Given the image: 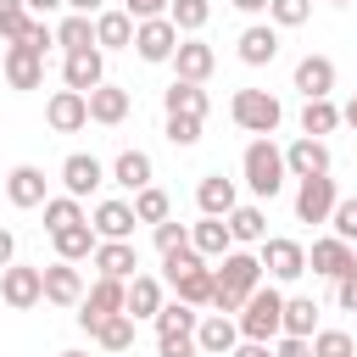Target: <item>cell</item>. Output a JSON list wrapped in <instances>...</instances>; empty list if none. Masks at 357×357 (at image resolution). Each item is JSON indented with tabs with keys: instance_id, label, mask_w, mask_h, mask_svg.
<instances>
[{
	"instance_id": "3",
	"label": "cell",
	"mask_w": 357,
	"mask_h": 357,
	"mask_svg": "<svg viewBox=\"0 0 357 357\" xmlns=\"http://www.w3.org/2000/svg\"><path fill=\"white\" fill-rule=\"evenodd\" d=\"M229 112H234V123H240L245 134H262V139H268V134L279 128V117H284V106H279L268 89H240Z\"/></svg>"
},
{
	"instance_id": "24",
	"label": "cell",
	"mask_w": 357,
	"mask_h": 357,
	"mask_svg": "<svg viewBox=\"0 0 357 357\" xmlns=\"http://www.w3.org/2000/svg\"><path fill=\"white\" fill-rule=\"evenodd\" d=\"M84 100H89V117H95V123H123V117H128V89H117V84H100V89H89Z\"/></svg>"
},
{
	"instance_id": "58",
	"label": "cell",
	"mask_w": 357,
	"mask_h": 357,
	"mask_svg": "<svg viewBox=\"0 0 357 357\" xmlns=\"http://www.w3.org/2000/svg\"><path fill=\"white\" fill-rule=\"evenodd\" d=\"M346 123H351V128H357V95H351V106H346Z\"/></svg>"
},
{
	"instance_id": "51",
	"label": "cell",
	"mask_w": 357,
	"mask_h": 357,
	"mask_svg": "<svg viewBox=\"0 0 357 357\" xmlns=\"http://www.w3.org/2000/svg\"><path fill=\"white\" fill-rule=\"evenodd\" d=\"M162 6L167 0H128V22H151V17H162Z\"/></svg>"
},
{
	"instance_id": "16",
	"label": "cell",
	"mask_w": 357,
	"mask_h": 357,
	"mask_svg": "<svg viewBox=\"0 0 357 357\" xmlns=\"http://www.w3.org/2000/svg\"><path fill=\"white\" fill-rule=\"evenodd\" d=\"M195 346H201V351H212V357H229V351L240 346V324L218 312V318H206V324H195Z\"/></svg>"
},
{
	"instance_id": "40",
	"label": "cell",
	"mask_w": 357,
	"mask_h": 357,
	"mask_svg": "<svg viewBox=\"0 0 357 357\" xmlns=\"http://www.w3.org/2000/svg\"><path fill=\"white\" fill-rule=\"evenodd\" d=\"M73 223H84V212H78V201H73V195L45 201V229H50V234H56V229H73Z\"/></svg>"
},
{
	"instance_id": "44",
	"label": "cell",
	"mask_w": 357,
	"mask_h": 357,
	"mask_svg": "<svg viewBox=\"0 0 357 357\" xmlns=\"http://www.w3.org/2000/svg\"><path fill=\"white\" fill-rule=\"evenodd\" d=\"M22 28H28V6L22 0H0V39H22Z\"/></svg>"
},
{
	"instance_id": "19",
	"label": "cell",
	"mask_w": 357,
	"mask_h": 357,
	"mask_svg": "<svg viewBox=\"0 0 357 357\" xmlns=\"http://www.w3.org/2000/svg\"><path fill=\"white\" fill-rule=\"evenodd\" d=\"M134 223H139V218H134V206H123V201H100L89 229H95L100 240H128V234H134Z\"/></svg>"
},
{
	"instance_id": "60",
	"label": "cell",
	"mask_w": 357,
	"mask_h": 357,
	"mask_svg": "<svg viewBox=\"0 0 357 357\" xmlns=\"http://www.w3.org/2000/svg\"><path fill=\"white\" fill-rule=\"evenodd\" d=\"M61 357H84V351H61Z\"/></svg>"
},
{
	"instance_id": "12",
	"label": "cell",
	"mask_w": 357,
	"mask_h": 357,
	"mask_svg": "<svg viewBox=\"0 0 357 357\" xmlns=\"http://www.w3.org/2000/svg\"><path fill=\"white\" fill-rule=\"evenodd\" d=\"M45 117H50V128H56V134H73V128H84V123H89V100H84L78 89H56V95H50V106H45Z\"/></svg>"
},
{
	"instance_id": "52",
	"label": "cell",
	"mask_w": 357,
	"mask_h": 357,
	"mask_svg": "<svg viewBox=\"0 0 357 357\" xmlns=\"http://www.w3.org/2000/svg\"><path fill=\"white\" fill-rule=\"evenodd\" d=\"M273 357H312V340H301V335H284Z\"/></svg>"
},
{
	"instance_id": "29",
	"label": "cell",
	"mask_w": 357,
	"mask_h": 357,
	"mask_svg": "<svg viewBox=\"0 0 357 357\" xmlns=\"http://www.w3.org/2000/svg\"><path fill=\"white\" fill-rule=\"evenodd\" d=\"M6 195H11V206H39L45 201V173L39 167H11Z\"/></svg>"
},
{
	"instance_id": "18",
	"label": "cell",
	"mask_w": 357,
	"mask_h": 357,
	"mask_svg": "<svg viewBox=\"0 0 357 357\" xmlns=\"http://www.w3.org/2000/svg\"><path fill=\"white\" fill-rule=\"evenodd\" d=\"M284 167H290L296 178H318V173H329V151H324V139H296V145L284 151Z\"/></svg>"
},
{
	"instance_id": "11",
	"label": "cell",
	"mask_w": 357,
	"mask_h": 357,
	"mask_svg": "<svg viewBox=\"0 0 357 357\" xmlns=\"http://www.w3.org/2000/svg\"><path fill=\"white\" fill-rule=\"evenodd\" d=\"M296 89H301L307 100H329V89H335V61H329V56H301V61H296Z\"/></svg>"
},
{
	"instance_id": "43",
	"label": "cell",
	"mask_w": 357,
	"mask_h": 357,
	"mask_svg": "<svg viewBox=\"0 0 357 357\" xmlns=\"http://www.w3.org/2000/svg\"><path fill=\"white\" fill-rule=\"evenodd\" d=\"M329 229H335V240H357V195L351 201H335V212H329Z\"/></svg>"
},
{
	"instance_id": "59",
	"label": "cell",
	"mask_w": 357,
	"mask_h": 357,
	"mask_svg": "<svg viewBox=\"0 0 357 357\" xmlns=\"http://www.w3.org/2000/svg\"><path fill=\"white\" fill-rule=\"evenodd\" d=\"M329 6H351V0H329Z\"/></svg>"
},
{
	"instance_id": "5",
	"label": "cell",
	"mask_w": 357,
	"mask_h": 357,
	"mask_svg": "<svg viewBox=\"0 0 357 357\" xmlns=\"http://www.w3.org/2000/svg\"><path fill=\"white\" fill-rule=\"evenodd\" d=\"M123 296H128V284H123V279H95V284H89V296L78 301V324L95 335L112 312H123Z\"/></svg>"
},
{
	"instance_id": "6",
	"label": "cell",
	"mask_w": 357,
	"mask_h": 357,
	"mask_svg": "<svg viewBox=\"0 0 357 357\" xmlns=\"http://www.w3.org/2000/svg\"><path fill=\"white\" fill-rule=\"evenodd\" d=\"M335 178L329 173H318V178H301V190H296V218L301 223H329V212H335Z\"/></svg>"
},
{
	"instance_id": "26",
	"label": "cell",
	"mask_w": 357,
	"mask_h": 357,
	"mask_svg": "<svg viewBox=\"0 0 357 357\" xmlns=\"http://www.w3.org/2000/svg\"><path fill=\"white\" fill-rule=\"evenodd\" d=\"M173 290H178V301H184V307H206V301H212V268H206V262H195V268L173 273Z\"/></svg>"
},
{
	"instance_id": "15",
	"label": "cell",
	"mask_w": 357,
	"mask_h": 357,
	"mask_svg": "<svg viewBox=\"0 0 357 357\" xmlns=\"http://www.w3.org/2000/svg\"><path fill=\"white\" fill-rule=\"evenodd\" d=\"M100 178H106V167H100L95 156H84V151H73V156L61 162V184H67V195H73V201H78V195H89Z\"/></svg>"
},
{
	"instance_id": "45",
	"label": "cell",
	"mask_w": 357,
	"mask_h": 357,
	"mask_svg": "<svg viewBox=\"0 0 357 357\" xmlns=\"http://www.w3.org/2000/svg\"><path fill=\"white\" fill-rule=\"evenodd\" d=\"M268 11H273V22H279V28H301V22H307V11H312V0H268Z\"/></svg>"
},
{
	"instance_id": "46",
	"label": "cell",
	"mask_w": 357,
	"mask_h": 357,
	"mask_svg": "<svg viewBox=\"0 0 357 357\" xmlns=\"http://www.w3.org/2000/svg\"><path fill=\"white\" fill-rule=\"evenodd\" d=\"M190 245V229L184 223H156V251L167 257V251H184Z\"/></svg>"
},
{
	"instance_id": "7",
	"label": "cell",
	"mask_w": 357,
	"mask_h": 357,
	"mask_svg": "<svg viewBox=\"0 0 357 357\" xmlns=\"http://www.w3.org/2000/svg\"><path fill=\"white\" fill-rule=\"evenodd\" d=\"M0 296H6V307H17V312H28L39 296H45V273L39 268H0Z\"/></svg>"
},
{
	"instance_id": "41",
	"label": "cell",
	"mask_w": 357,
	"mask_h": 357,
	"mask_svg": "<svg viewBox=\"0 0 357 357\" xmlns=\"http://www.w3.org/2000/svg\"><path fill=\"white\" fill-rule=\"evenodd\" d=\"M134 218H139V223H167V195L145 184V190L134 195Z\"/></svg>"
},
{
	"instance_id": "31",
	"label": "cell",
	"mask_w": 357,
	"mask_h": 357,
	"mask_svg": "<svg viewBox=\"0 0 357 357\" xmlns=\"http://www.w3.org/2000/svg\"><path fill=\"white\" fill-rule=\"evenodd\" d=\"M56 257L61 262H78V257H95V229L89 223H73V229H56Z\"/></svg>"
},
{
	"instance_id": "23",
	"label": "cell",
	"mask_w": 357,
	"mask_h": 357,
	"mask_svg": "<svg viewBox=\"0 0 357 357\" xmlns=\"http://www.w3.org/2000/svg\"><path fill=\"white\" fill-rule=\"evenodd\" d=\"M106 78H100V50H73L67 56V89H78V95H89V89H100Z\"/></svg>"
},
{
	"instance_id": "30",
	"label": "cell",
	"mask_w": 357,
	"mask_h": 357,
	"mask_svg": "<svg viewBox=\"0 0 357 357\" xmlns=\"http://www.w3.org/2000/svg\"><path fill=\"white\" fill-rule=\"evenodd\" d=\"M190 251H195V257H229V223L201 218V223L190 229Z\"/></svg>"
},
{
	"instance_id": "53",
	"label": "cell",
	"mask_w": 357,
	"mask_h": 357,
	"mask_svg": "<svg viewBox=\"0 0 357 357\" xmlns=\"http://www.w3.org/2000/svg\"><path fill=\"white\" fill-rule=\"evenodd\" d=\"M229 357H273V351H268V340H245V346H234Z\"/></svg>"
},
{
	"instance_id": "50",
	"label": "cell",
	"mask_w": 357,
	"mask_h": 357,
	"mask_svg": "<svg viewBox=\"0 0 357 357\" xmlns=\"http://www.w3.org/2000/svg\"><path fill=\"white\" fill-rule=\"evenodd\" d=\"M335 301H340V307H346V312H357V268H351V273H340V279H335Z\"/></svg>"
},
{
	"instance_id": "28",
	"label": "cell",
	"mask_w": 357,
	"mask_h": 357,
	"mask_svg": "<svg viewBox=\"0 0 357 357\" xmlns=\"http://www.w3.org/2000/svg\"><path fill=\"white\" fill-rule=\"evenodd\" d=\"M95 45H106V50H128V45H134V22H128V11H100V17H95Z\"/></svg>"
},
{
	"instance_id": "10",
	"label": "cell",
	"mask_w": 357,
	"mask_h": 357,
	"mask_svg": "<svg viewBox=\"0 0 357 357\" xmlns=\"http://www.w3.org/2000/svg\"><path fill=\"white\" fill-rule=\"evenodd\" d=\"M6 78H11V89H39L45 84V56L39 50H28V45H6Z\"/></svg>"
},
{
	"instance_id": "21",
	"label": "cell",
	"mask_w": 357,
	"mask_h": 357,
	"mask_svg": "<svg viewBox=\"0 0 357 357\" xmlns=\"http://www.w3.org/2000/svg\"><path fill=\"white\" fill-rule=\"evenodd\" d=\"M273 56H279V33H273V28L257 22V28L240 33V61H245V67H268Z\"/></svg>"
},
{
	"instance_id": "56",
	"label": "cell",
	"mask_w": 357,
	"mask_h": 357,
	"mask_svg": "<svg viewBox=\"0 0 357 357\" xmlns=\"http://www.w3.org/2000/svg\"><path fill=\"white\" fill-rule=\"evenodd\" d=\"M229 6H234V11H262L268 0H229Z\"/></svg>"
},
{
	"instance_id": "42",
	"label": "cell",
	"mask_w": 357,
	"mask_h": 357,
	"mask_svg": "<svg viewBox=\"0 0 357 357\" xmlns=\"http://www.w3.org/2000/svg\"><path fill=\"white\" fill-rule=\"evenodd\" d=\"M312 357H357V346H351L346 329H324V335L312 340Z\"/></svg>"
},
{
	"instance_id": "1",
	"label": "cell",
	"mask_w": 357,
	"mask_h": 357,
	"mask_svg": "<svg viewBox=\"0 0 357 357\" xmlns=\"http://www.w3.org/2000/svg\"><path fill=\"white\" fill-rule=\"evenodd\" d=\"M257 284H262V262L245 257V251H229L223 268L212 273V307H218V312H240Z\"/></svg>"
},
{
	"instance_id": "35",
	"label": "cell",
	"mask_w": 357,
	"mask_h": 357,
	"mask_svg": "<svg viewBox=\"0 0 357 357\" xmlns=\"http://www.w3.org/2000/svg\"><path fill=\"white\" fill-rule=\"evenodd\" d=\"M95 340H100L106 351H128V346H134V318H128V312H112V318L95 329Z\"/></svg>"
},
{
	"instance_id": "37",
	"label": "cell",
	"mask_w": 357,
	"mask_h": 357,
	"mask_svg": "<svg viewBox=\"0 0 357 357\" xmlns=\"http://www.w3.org/2000/svg\"><path fill=\"white\" fill-rule=\"evenodd\" d=\"M156 335H195V307H184V301L162 307L156 312Z\"/></svg>"
},
{
	"instance_id": "17",
	"label": "cell",
	"mask_w": 357,
	"mask_h": 357,
	"mask_svg": "<svg viewBox=\"0 0 357 357\" xmlns=\"http://www.w3.org/2000/svg\"><path fill=\"white\" fill-rule=\"evenodd\" d=\"M162 106H167V117H206V89L173 78V84L162 89Z\"/></svg>"
},
{
	"instance_id": "48",
	"label": "cell",
	"mask_w": 357,
	"mask_h": 357,
	"mask_svg": "<svg viewBox=\"0 0 357 357\" xmlns=\"http://www.w3.org/2000/svg\"><path fill=\"white\" fill-rule=\"evenodd\" d=\"M50 39H56V33H50V22L28 17V28H22V39H17V45H28V50H39V56H45V45H50Z\"/></svg>"
},
{
	"instance_id": "14",
	"label": "cell",
	"mask_w": 357,
	"mask_h": 357,
	"mask_svg": "<svg viewBox=\"0 0 357 357\" xmlns=\"http://www.w3.org/2000/svg\"><path fill=\"white\" fill-rule=\"evenodd\" d=\"M39 273H45V301H56V307H78L84 301V279H78L73 262H50Z\"/></svg>"
},
{
	"instance_id": "49",
	"label": "cell",
	"mask_w": 357,
	"mask_h": 357,
	"mask_svg": "<svg viewBox=\"0 0 357 357\" xmlns=\"http://www.w3.org/2000/svg\"><path fill=\"white\" fill-rule=\"evenodd\" d=\"M156 351L162 357H190L195 351V335H156Z\"/></svg>"
},
{
	"instance_id": "22",
	"label": "cell",
	"mask_w": 357,
	"mask_h": 357,
	"mask_svg": "<svg viewBox=\"0 0 357 357\" xmlns=\"http://www.w3.org/2000/svg\"><path fill=\"white\" fill-rule=\"evenodd\" d=\"M173 61H178V78H184V84H201V78L212 73V61H218V56H212V45H201V39H184V45L173 50Z\"/></svg>"
},
{
	"instance_id": "36",
	"label": "cell",
	"mask_w": 357,
	"mask_h": 357,
	"mask_svg": "<svg viewBox=\"0 0 357 357\" xmlns=\"http://www.w3.org/2000/svg\"><path fill=\"white\" fill-rule=\"evenodd\" d=\"M56 45H67V56H73V50H95V22H89V17H67V22L56 28Z\"/></svg>"
},
{
	"instance_id": "34",
	"label": "cell",
	"mask_w": 357,
	"mask_h": 357,
	"mask_svg": "<svg viewBox=\"0 0 357 357\" xmlns=\"http://www.w3.org/2000/svg\"><path fill=\"white\" fill-rule=\"evenodd\" d=\"M312 324H318V307H312V296H290V301H284V318H279V329L307 340V335H312Z\"/></svg>"
},
{
	"instance_id": "13",
	"label": "cell",
	"mask_w": 357,
	"mask_h": 357,
	"mask_svg": "<svg viewBox=\"0 0 357 357\" xmlns=\"http://www.w3.org/2000/svg\"><path fill=\"white\" fill-rule=\"evenodd\" d=\"M307 268H312V273H324V279H340V273H351V268H357V251H351L346 240H335V234H329V240H318V245H312Z\"/></svg>"
},
{
	"instance_id": "38",
	"label": "cell",
	"mask_w": 357,
	"mask_h": 357,
	"mask_svg": "<svg viewBox=\"0 0 357 357\" xmlns=\"http://www.w3.org/2000/svg\"><path fill=\"white\" fill-rule=\"evenodd\" d=\"M206 17H212V6H206V0H173V17H167V22H173V28H184V33H201V28H206Z\"/></svg>"
},
{
	"instance_id": "47",
	"label": "cell",
	"mask_w": 357,
	"mask_h": 357,
	"mask_svg": "<svg viewBox=\"0 0 357 357\" xmlns=\"http://www.w3.org/2000/svg\"><path fill=\"white\" fill-rule=\"evenodd\" d=\"M167 139L173 145H195L201 139V117H167Z\"/></svg>"
},
{
	"instance_id": "9",
	"label": "cell",
	"mask_w": 357,
	"mask_h": 357,
	"mask_svg": "<svg viewBox=\"0 0 357 357\" xmlns=\"http://www.w3.org/2000/svg\"><path fill=\"white\" fill-rule=\"evenodd\" d=\"M257 262H262L273 279H284V284L307 273V251H301L296 240H262V257H257Z\"/></svg>"
},
{
	"instance_id": "2",
	"label": "cell",
	"mask_w": 357,
	"mask_h": 357,
	"mask_svg": "<svg viewBox=\"0 0 357 357\" xmlns=\"http://www.w3.org/2000/svg\"><path fill=\"white\" fill-rule=\"evenodd\" d=\"M279 318H284V296L273 284H257L245 296V307H240V335L245 340H268V335H279Z\"/></svg>"
},
{
	"instance_id": "54",
	"label": "cell",
	"mask_w": 357,
	"mask_h": 357,
	"mask_svg": "<svg viewBox=\"0 0 357 357\" xmlns=\"http://www.w3.org/2000/svg\"><path fill=\"white\" fill-rule=\"evenodd\" d=\"M11 251H17V240H11V229H0V268H11Z\"/></svg>"
},
{
	"instance_id": "25",
	"label": "cell",
	"mask_w": 357,
	"mask_h": 357,
	"mask_svg": "<svg viewBox=\"0 0 357 357\" xmlns=\"http://www.w3.org/2000/svg\"><path fill=\"white\" fill-rule=\"evenodd\" d=\"M195 201H201L206 218H229V212H234V184H229L223 173H206L201 190H195Z\"/></svg>"
},
{
	"instance_id": "20",
	"label": "cell",
	"mask_w": 357,
	"mask_h": 357,
	"mask_svg": "<svg viewBox=\"0 0 357 357\" xmlns=\"http://www.w3.org/2000/svg\"><path fill=\"white\" fill-rule=\"evenodd\" d=\"M95 268H100V279H128L139 268V257H134L128 240H100L95 245Z\"/></svg>"
},
{
	"instance_id": "57",
	"label": "cell",
	"mask_w": 357,
	"mask_h": 357,
	"mask_svg": "<svg viewBox=\"0 0 357 357\" xmlns=\"http://www.w3.org/2000/svg\"><path fill=\"white\" fill-rule=\"evenodd\" d=\"M22 6H28V11H56L61 0H22Z\"/></svg>"
},
{
	"instance_id": "27",
	"label": "cell",
	"mask_w": 357,
	"mask_h": 357,
	"mask_svg": "<svg viewBox=\"0 0 357 357\" xmlns=\"http://www.w3.org/2000/svg\"><path fill=\"white\" fill-rule=\"evenodd\" d=\"M123 312H128V318H156V312H162V284L145 279V273H134V284H128V296H123Z\"/></svg>"
},
{
	"instance_id": "32",
	"label": "cell",
	"mask_w": 357,
	"mask_h": 357,
	"mask_svg": "<svg viewBox=\"0 0 357 357\" xmlns=\"http://www.w3.org/2000/svg\"><path fill=\"white\" fill-rule=\"evenodd\" d=\"M112 178H117L123 190H145V184H151V156H145V151H123V156L112 162Z\"/></svg>"
},
{
	"instance_id": "55",
	"label": "cell",
	"mask_w": 357,
	"mask_h": 357,
	"mask_svg": "<svg viewBox=\"0 0 357 357\" xmlns=\"http://www.w3.org/2000/svg\"><path fill=\"white\" fill-rule=\"evenodd\" d=\"M61 6H73V17H89V11H100V0H61Z\"/></svg>"
},
{
	"instance_id": "39",
	"label": "cell",
	"mask_w": 357,
	"mask_h": 357,
	"mask_svg": "<svg viewBox=\"0 0 357 357\" xmlns=\"http://www.w3.org/2000/svg\"><path fill=\"white\" fill-rule=\"evenodd\" d=\"M340 123V112L329 106V100H307V112H301V128H307V139H318V134H329Z\"/></svg>"
},
{
	"instance_id": "8",
	"label": "cell",
	"mask_w": 357,
	"mask_h": 357,
	"mask_svg": "<svg viewBox=\"0 0 357 357\" xmlns=\"http://www.w3.org/2000/svg\"><path fill=\"white\" fill-rule=\"evenodd\" d=\"M134 50H139L145 61H167V56L178 50V28H173L167 17H151V22L134 28Z\"/></svg>"
},
{
	"instance_id": "33",
	"label": "cell",
	"mask_w": 357,
	"mask_h": 357,
	"mask_svg": "<svg viewBox=\"0 0 357 357\" xmlns=\"http://www.w3.org/2000/svg\"><path fill=\"white\" fill-rule=\"evenodd\" d=\"M262 234H268V218H262L257 206H234V212H229V240L262 245Z\"/></svg>"
},
{
	"instance_id": "4",
	"label": "cell",
	"mask_w": 357,
	"mask_h": 357,
	"mask_svg": "<svg viewBox=\"0 0 357 357\" xmlns=\"http://www.w3.org/2000/svg\"><path fill=\"white\" fill-rule=\"evenodd\" d=\"M245 184L257 195H279V184H284V151H273V139H251L245 145Z\"/></svg>"
}]
</instances>
